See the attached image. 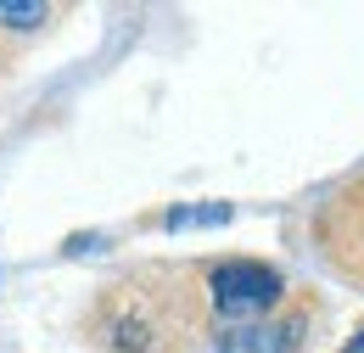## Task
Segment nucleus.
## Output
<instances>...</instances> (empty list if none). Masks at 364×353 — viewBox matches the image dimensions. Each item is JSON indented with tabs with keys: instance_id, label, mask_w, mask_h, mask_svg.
Returning a JSON list of instances; mask_svg holds the SVG:
<instances>
[{
	"instance_id": "nucleus-1",
	"label": "nucleus",
	"mask_w": 364,
	"mask_h": 353,
	"mask_svg": "<svg viewBox=\"0 0 364 353\" xmlns=\"http://www.w3.org/2000/svg\"><path fill=\"white\" fill-rule=\"evenodd\" d=\"M280 292H286L280 269L258 264V258H225L208 269V297H213L219 320H269Z\"/></svg>"
},
{
	"instance_id": "nucleus-2",
	"label": "nucleus",
	"mask_w": 364,
	"mask_h": 353,
	"mask_svg": "<svg viewBox=\"0 0 364 353\" xmlns=\"http://www.w3.org/2000/svg\"><path fill=\"white\" fill-rule=\"evenodd\" d=\"M303 320H219L213 325V353H297Z\"/></svg>"
},
{
	"instance_id": "nucleus-3",
	"label": "nucleus",
	"mask_w": 364,
	"mask_h": 353,
	"mask_svg": "<svg viewBox=\"0 0 364 353\" xmlns=\"http://www.w3.org/2000/svg\"><path fill=\"white\" fill-rule=\"evenodd\" d=\"M230 219H235L230 202H202V208H168L163 230H213V224H230Z\"/></svg>"
},
{
	"instance_id": "nucleus-4",
	"label": "nucleus",
	"mask_w": 364,
	"mask_h": 353,
	"mask_svg": "<svg viewBox=\"0 0 364 353\" xmlns=\"http://www.w3.org/2000/svg\"><path fill=\"white\" fill-rule=\"evenodd\" d=\"M112 348L118 353H151L157 348V325L140 320V314H118L112 320Z\"/></svg>"
},
{
	"instance_id": "nucleus-5",
	"label": "nucleus",
	"mask_w": 364,
	"mask_h": 353,
	"mask_svg": "<svg viewBox=\"0 0 364 353\" xmlns=\"http://www.w3.org/2000/svg\"><path fill=\"white\" fill-rule=\"evenodd\" d=\"M50 17V6L40 0H0V28H17V34H34Z\"/></svg>"
},
{
	"instance_id": "nucleus-6",
	"label": "nucleus",
	"mask_w": 364,
	"mask_h": 353,
	"mask_svg": "<svg viewBox=\"0 0 364 353\" xmlns=\"http://www.w3.org/2000/svg\"><path fill=\"white\" fill-rule=\"evenodd\" d=\"M342 353H364V331H359V337H353V342H348Z\"/></svg>"
}]
</instances>
